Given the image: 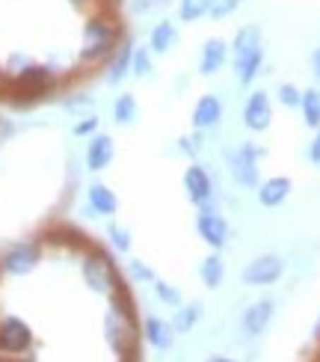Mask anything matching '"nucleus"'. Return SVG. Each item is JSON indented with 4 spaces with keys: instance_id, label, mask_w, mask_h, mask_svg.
Wrapping results in <instances>:
<instances>
[{
    "instance_id": "obj_1",
    "label": "nucleus",
    "mask_w": 320,
    "mask_h": 362,
    "mask_svg": "<svg viewBox=\"0 0 320 362\" xmlns=\"http://www.w3.org/2000/svg\"><path fill=\"white\" fill-rule=\"evenodd\" d=\"M122 42H125L122 27L116 18H110V9H98V15H93L83 27L81 59L83 63H107V59H113Z\"/></svg>"
},
{
    "instance_id": "obj_2",
    "label": "nucleus",
    "mask_w": 320,
    "mask_h": 362,
    "mask_svg": "<svg viewBox=\"0 0 320 362\" xmlns=\"http://www.w3.org/2000/svg\"><path fill=\"white\" fill-rule=\"evenodd\" d=\"M228 48H232V57H235L237 83L249 86L258 74H261V66H264V36H261V27H255V24L240 27Z\"/></svg>"
},
{
    "instance_id": "obj_3",
    "label": "nucleus",
    "mask_w": 320,
    "mask_h": 362,
    "mask_svg": "<svg viewBox=\"0 0 320 362\" xmlns=\"http://www.w3.org/2000/svg\"><path fill=\"white\" fill-rule=\"evenodd\" d=\"M261 155H264V148H258L255 143H240L228 155V173H232V178L240 187L255 190L261 185V178H258V160H261Z\"/></svg>"
},
{
    "instance_id": "obj_4",
    "label": "nucleus",
    "mask_w": 320,
    "mask_h": 362,
    "mask_svg": "<svg viewBox=\"0 0 320 362\" xmlns=\"http://www.w3.org/2000/svg\"><path fill=\"white\" fill-rule=\"evenodd\" d=\"M285 274V259L276 252H264L258 255V259H252L247 267H243V285H249V288H258V285H273L279 276Z\"/></svg>"
},
{
    "instance_id": "obj_5",
    "label": "nucleus",
    "mask_w": 320,
    "mask_h": 362,
    "mask_svg": "<svg viewBox=\"0 0 320 362\" xmlns=\"http://www.w3.org/2000/svg\"><path fill=\"white\" fill-rule=\"evenodd\" d=\"M196 232H199V238L217 252L228 244V223L213 205L199 208V214H196Z\"/></svg>"
},
{
    "instance_id": "obj_6",
    "label": "nucleus",
    "mask_w": 320,
    "mask_h": 362,
    "mask_svg": "<svg viewBox=\"0 0 320 362\" xmlns=\"http://www.w3.org/2000/svg\"><path fill=\"white\" fill-rule=\"evenodd\" d=\"M54 89V74L48 69H27L21 71L18 78L12 81V89H9V95L12 101L15 98H27V101H36L42 95H48Z\"/></svg>"
},
{
    "instance_id": "obj_7",
    "label": "nucleus",
    "mask_w": 320,
    "mask_h": 362,
    "mask_svg": "<svg viewBox=\"0 0 320 362\" xmlns=\"http://www.w3.org/2000/svg\"><path fill=\"white\" fill-rule=\"evenodd\" d=\"M104 329H107V341L113 344L116 354H125L131 344L136 341V324H134V312H119V309H110L104 321Z\"/></svg>"
},
{
    "instance_id": "obj_8",
    "label": "nucleus",
    "mask_w": 320,
    "mask_h": 362,
    "mask_svg": "<svg viewBox=\"0 0 320 362\" xmlns=\"http://www.w3.org/2000/svg\"><path fill=\"white\" fill-rule=\"evenodd\" d=\"M184 190H187V199L193 205H211L213 202V178L211 173L202 167V163H190L187 173H184Z\"/></svg>"
},
{
    "instance_id": "obj_9",
    "label": "nucleus",
    "mask_w": 320,
    "mask_h": 362,
    "mask_svg": "<svg viewBox=\"0 0 320 362\" xmlns=\"http://www.w3.org/2000/svg\"><path fill=\"white\" fill-rule=\"evenodd\" d=\"M273 122V107H270V95L264 93V89H255V93L247 98V104H243V125H247L249 131L261 134L267 131Z\"/></svg>"
},
{
    "instance_id": "obj_10",
    "label": "nucleus",
    "mask_w": 320,
    "mask_h": 362,
    "mask_svg": "<svg viewBox=\"0 0 320 362\" xmlns=\"http://www.w3.org/2000/svg\"><path fill=\"white\" fill-rule=\"evenodd\" d=\"M83 276H86V285H89L93 291H110V288H116V285H122V282L116 279L113 264L107 262L101 252L89 255V259L83 262Z\"/></svg>"
},
{
    "instance_id": "obj_11",
    "label": "nucleus",
    "mask_w": 320,
    "mask_h": 362,
    "mask_svg": "<svg viewBox=\"0 0 320 362\" xmlns=\"http://www.w3.org/2000/svg\"><path fill=\"white\" fill-rule=\"evenodd\" d=\"M36 264H39V244H15L4 255V267L9 274H18V276L30 274Z\"/></svg>"
},
{
    "instance_id": "obj_12",
    "label": "nucleus",
    "mask_w": 320,
    "mask_h": 362,
    "mask_svg": "<svg viewBox=\"0 0 320 362\" xmlns=\"http://www.w3.org/2000/svg\"><path fill=\"white\" fill-rule=\"evenodd\" d=\"M273 300H258V303H252L247 312H243V318H240V327H243V336H249V339H255V336H261L264 329H267V324L273 321Z\"/></svg>"
},
{
    "instance_id": "obj_13",
    "label": "nucleus",
    "mask_w": 320,
    "mask_h": 362,
    "mask_svg": "<svg viewBox=\"0 0 320 362\" xmlns=\"http://www.w3.org/2000/svg\"><path fill=\"white\" fill-rule=\"evenodd\" d=\"M220 119H223V101L217 95H202L199 101H196V107H193V131H211V128H217L220 125Z\"/></svg>"
},
{
    "instance_id": "obj_14",
    "label": "nucleus",
    "mask_w": 320,
    "mask_h": 362,
    "mask_svg": "<svg viewBox=\"0 0 320 362\" xmlns=\"http://www.w3.org/2000/svg\"><path fill=\"white\" fill-rule=\"evenodd\" d=\"M113 158H116L113 137H107V134H95V137L89 140V146H86V167L93 173H101V170L110 167Z\"/></svg>"
},
{
    "instance_id": "obj_15",
    "label": "nucleus",
    "mask_w": 320,
    "mask_h": 362,
    "mask_svg": "<svg viewBox=\"0 0 320 362\" xmlns=\"http://www.w3.org/2000/svg\"><path fill=\"white\" fill-rule=\"evenodd\" d=\"M225 59H228V42L220 36L205 39L202 51H199V74H205V78L208 74H217Z\"/></svg>"
},
{
    "instance_id": "obj_16",
    "label": "nucleus",
    "mask_w": 320,
    "mask_h": 362,
    "mask_svg": "<svg viewBox=\"0 0 320 362\" xmlns=\"http://www.w3.org/2000/svg\"><path fill=\"white\" fill-rule=\"evenodd\" d=\"M291 178L288 175H273V178H267V181H261V185L255 187V193H258V202H261L264 208H279L288 196H291Z\"/></svg>"
},
{
    "instance_id": "obj_17",
    "label": "nucleus",
    "mask_w": 320,
    "mask_h": 362,
    "mask_svg": "<svg viewBox=\"0 0 320 362\" xmlns=\"http://www.w3.org/2000/svg\"><path fill=\"white\" fill-rule=\"evenodd\" d=\"M30 329L18 321V318H9V321H0V348L9 351V354H21L30 348Z\"/></svg>"
},
{
    "instance_id": "obj_18",
    "label": "nucleus",
    "mask_w": 320,
    "mask_h": 362,
    "mask_svg": "<svg viewBox=\"0 0 320 362\" xmlns=\"http://www.w3.org/2000/svg\"><path fill=\"white\" fill-rule=\"evenodd\" d=\"M178 42V27L170 18H160L148 33V51L151 54H170Z\"/></svg>"
},
{
    "instance_id": "obj_19",
    "label": "nucleus",
    "mask_w": 320,
    "mask_h": 362,
    "mask_svg": "<svg viewBox=\"0 0 320 362\" xmlns=\"http://www.w3.org/2000/svg\"><path fill=\"white\" fill-rule=\"evenodd\" d=\"M86 199H89V208H93L95 214H101V217H113L116 211H119L116 193L107 187V185H93V187L86 190Z\"/></svg>"
},
{
    "instance_id": "obj_20",
    "label": "nucleus",
    "mask_w": 320,
    "mask_h": 362,
    "mask_svg": "<svg viewBox=\"0 0 320 362\" xmlns=\"http://www.w3.org/2000/svg\"><path fill=\"white\" fill-rule=\"evenodd\" d=\"M131 57H134V45L125 39L119 45V51L113 54V59H110V71H107V83L110 86L122 83L131 74Z\"/></svg>"
},
{
    "instance_id": "obj_21",
    "label": "nucleus",
    "mask_w": 320,
    "mask_h": 362,
    "mask_svg": "<svg viewBox=\"0 0 320 362\" xmlns=\"http://www.w3.org/2000/svg\"><path fill=\"white\" fill-rule=\"evenodd\" d=\"M146 336L158 351H170L175 344V327L166 318H148L146 321Z\"/></svg>"
},
{
    "instance_id": "obj_22",
    "label": "nucleus",
    "mask_w": 320,
    "mask_h": 362,
    "mask_svg": "<svg viewBox=\"0 0 320 362\" xmlns=\"http://www.w3.org/2000/svg\"><path fill=\"white\" fill-rule=\"evenodd\" d=\"M199 276H202V282L208 285V288H220L223 276H225V264L220 259V252H211L208 259L199 264Z\"/></svg>"
},
{
    "instance_id": "obj_23",
    "label": "nucleus",
    "mask_w": 320,
    "mask_h": 362,
    "mask_svg": "<svg viewBox=\"0 0 320 362\" xmlns=\"http://www.w3.org/2000/svg\"><path fill=\"white\" fill-rule=\"evenodd\" d=\"M136 116H140V104H136V98H134L131 93L119 95L116 104H113V119H116V125H131V122H136Z\"/></svg>"
},
{
    "instance_id": "obj_24",
    "label": "nucleus",
    "mask_w": 320,
    "mask_h": 362,
    "mask_svg": "<svg viewBox=\"0 0 320 362\" xmlns=\"http://www.w3.org/2000/svg\"><path fill=\"white\" fill-rule=\"evenodd\" d=\"M300 110H302L306 125L314 128V131H320V89H306V93H302Z\"/></svg>"
},
{
    "instance_id": "obj_25",
    "label": "nucleus",
    "mask_w": 320,
    "mask_h": 362,
    "mask_svg": "<svg viewBox=\"0 0 320 362\" xmlns=\"http://www.w3.org/2000/svg\"><path fill=\"white\" fill-rule=\"evenodd\" d=\"M211 4L213 0H178V18L184 24H193L211 15Z\"/></svg>"
},
{
    "instance_id": "obj_26",
    "label": "nucleus",
    "mask_w": 320,
    "mask_h": 362,
    "mask_svg": "<svg viewBox=\"0 0 320 362\" xmlns=\"http://www.w3.org/2000/svg\"><path fill=\"white\" fill-rule=\"evenodd\" d=\"M151 71H155V63H151V51H148V45H146V48H136V45H134L131 74H134V78H140V81H148V78H151Z\"/></svg>"
},
{
    "instance_id": "obj_27",
    "label": "nucleus",
    "mask_w": 320,
    "mask_h": 362,
    "mask_svg": "<svg viewBox=\"0 0 320 362\" xmlns=\"http://www.w3.org/2000/svg\"><path fill=\"white\" fill-rule=\"evenodd\" d=\"M199 318H202V306H199V303L178 306V312H175V321H172L175 333H190V329L196 327V321H199Z\"/></svg>"
},
{
    "instance_id": "obj_28",
    "label": "nucleus",
    "mask_w": 320,
    "mask_h": 362,
    "mask_svg": "<svg viewBox=\"0 0 320 362\" xmlns=\"http://www.w3.org/2000/svg\"><path fill=\"white\" fill-rule=\"evenodd\" d=\"M107 238H110V244H113L119 252H128V250H131V232L125 229V226L110 223V226H107Z\"/></svg>"
},
{
    "instance_id": "obj_29",
    "label": "nucleus",
    "mask_w": 320,
    "mask_h": 362,
    "mask_svg": "<svg viewBox=\"0 0 320 362\" xmlns=\"http://www.w3.org/2000/svg\"><path fill=\"white\" fill-rule=\"evenodd\" d=\"M151 285H155V294L163 300V303L166 306H181V291L175 288V285H170V282H166V279H155V282H151Z\"/></svg>"
},
{
    "instance_id": "obj_30",
    "label": "nucleus",
    "mask_w": 320,
    "mask_h": 362,
    "mask_svg": "<svg viewBox=\"0 0 320 362\" xmlns=\"http://www.w3.org/2000/svg\"><path fill=\"white\" fill-rule=\"evenodd\" d=\"M243 0H213L211 4V18L213 21H225V18H232V15L240 9Z\"/></svg>"
},
{
    "instance_id": "obj_31",
    "label": "nucleus",
    "mask_w": 320,
    "mask_h": 362,
    "mask_svg": "<svg viewBox=\"0 0 320 362\" xmlns=\"http://www.w3.org/2000/svg\"><path fill=\"white\" fill-rule=\"evenodd\" d=\"M276 98H279V104L282 107H300V101H302V93L294 86V83H282L279 89H276Z\"/></svg>"
},
{
    "instance_id": "obj_32",
    "label": "nucleus",
    "mask_w": 320,
    "mask_h": 362,
    "mask_svg": "<svg viewBox=\"0 0 320 362\" xmlns=\"http://www.w3.org/2000/svg\"><path fill=\"white\" fill-rule=\"evenodd\" d=\"M128 270L134 274L136 282H155V279H158L155 270H151L146 262H140V259H131V262H128Z\"/></svg>"
},
{
    "instance_id": "obj_33",
    "label": "nucleus",
    "mask_w": 320,
    "mask_h": 362,
    "mask_svg": "<svg viewBox=\"0 0 320 362\" xmlns=\"http://www.w3.org/2000/svg\"><path fill=\"white\" fill-rule=\"evenodd\" d=\"M98 128V119L95 116H86V119H81L78 125H74V137H86V134H93Z\"/></svg>"
},
{
    "instance_id": "obj_34",
    "label": "nucleus",
    "mask_w": 320,
    "mask_h": 362,
    "mask_svg": "<svg viewBox=\"0 0 320 362\" xmlns=\"http://www.w3.org/2000/svg\"><path fill=\"white\" fill-rule=\"evenodd\" d=\"M178 152H184L187 158H196L199 155V143H196V137H181L178 140Z\"/></svg>"
},
{
    "instance_id": "obj_35",
    "label": "nucleus",
    "mask_w": 320,
    "mask_h": 362,
    "mask_svg": "<svg viewBox=\"0 0 320 362\" xmlns=\"http://www.w3.org/2000/svg\"><path fill=\"white\" fill-rule=\"evenodd\" d=\"M309 160L314 163V167H320V131L314 134V140H312V146H309Z\"/></svg>"
},
{
    "instance_id": "obj_36",
    "label": "nucleus",
    "mask_w": 320,
    "mask_h": 362,
    "mask_svg": "<svg viewBox=\"0 0 320 362\" xmlns=\"http://www.w3.org/2000/svg\"><path fill=\"white\" fill-rule=\"evenodd\" d=\"M312 69H314V78H317V83H320V48L312 54Z\"/></svg>"
},
{
    "instance_id": "obj_37",
    "label": "nucleus",
    "mask_w": 320,
    "mask_h": 362,
    "mask_svg": "<svg viewBox=\"0 0 320 362\" xmlns=\"http://www.w3.org/2000/svg\"><path fill=\"white\" fill-rule=\"evenodd\" d=\"M312 336L320 339V315H317V321H314V329H312Z\"/></svg>"
},
{
    "instance_id": "obj_38",
    "label": "nucleus",
    "mask_w": 320,
    "mask_h": 362,
    "mask_svg": "<svg viewBox=\"0 0 320 362\" xmlns=\"http://www.w3.org/2000/svg\"><path fill=\"white\" fill-rule=\"evenodd\" d=\"M208 362H235V359H228V356H211Z\"/></svg>"
},
{
    "instance_id": "obj_39",
    "label": "nucleus",
    "mask_w": 320,
    "mask_h": 362,
    "mask_svg": "<svg viewBox=\"0 0 320 362\" xmlns=\"http://www.w3.org/2000/svg\"><path fill=\"white\" fill-rule=\"evenodd\" d=\"M0 83H4V69H0Z\"/></svg>"
}]
</instances>
